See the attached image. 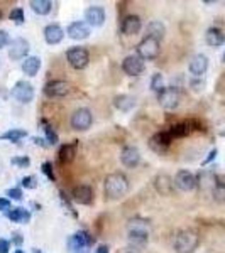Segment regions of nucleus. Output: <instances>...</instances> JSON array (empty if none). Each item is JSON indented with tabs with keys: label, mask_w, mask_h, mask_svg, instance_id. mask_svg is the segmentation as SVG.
Wrapping results in <instances>:
<instances>
[{
	"label": "nucleus",
	"mask_w": 225,
	"mask_h": 253,
	"mask_svg": "<svg viewBox=\"0 0 225 253\" xmlns=\"http://www.w3.org/2000/svg\"><path fill=\"white\" fill-rule=\"evenodd\" d=\"M22 73L27 76H36L41 68V59L38 56H29V58H26L22 61Z\"/></svg>",
	"instance_id": "b1692460"
},
{
	"label": "nucleus",
	"mask_w": 225,
	"mask_h": 253,
	"mask_svg": "<svg viewBox=\"0 0 225 253\" xmlns=\"http://www.w3.org/2000/svg\"><path fill=\"white\" fill-rule=\"evenodd\" d=\"M9 42H10V39H9V34H7V31H0V49L5 47Z\"/></svg>",
	"instance_id": "58836bf2"
},
{
	"label": "nucleus",
	"mask_w": 225,
	"mask_h": 253,
	"mask_svg": "<svg viewBox=\"0 0 225 253\" xmlns=\"http://www.w3.org/2000/svg\"><path fill=\"white\" fill-rule=\"evenodd\" d=\"M105 196L109 199H120L127 194L129 191V181L122 172H113L109 174L105 177V184H104Z\"/></svg>",
	"instance_id": "f257e3e1"
},
{
	"label": "nucleus",
	"mask_w": 225,
	"mask_h": 253,
	"mask_svg": "<svg viewBox=\"0 0 225 253\" xmlns=\"http://www.w3.org/2000/svg\"><path fill=\"white\" fill-rule=\"evenodd\" d=\"M142 27V22H141V17L139 15H127L122 22V32L127 36H134L141 31Z\"/></svg>",
	"instance_id": "412c9836"
},
{
	"label": "nucleus",
	"mask_w": 225,
	"mask_h": 253,
	"mask_svg": "<svg viewBox=\"0 0 225 253\" xmlns=\"http://www.w3.org/2000/svg\"><path fill=\"white\" fill-rule=\"evenodd\" d=\"M10 162H12L14 166H20V167H27V166L31 164L29 157H14Z\"/></svg>",
	"instance_id": "4c0bfd02"
},
{
	"label": "nucleus",
	"mask_w": 225,
	"mask_h": 253,
	"mask_svg": "<svg viewBox=\"0 0 225 253\" xmlns=\"http://www.w3.org/2000/svg\"><path fill=\"white\" fill-rule=\"evenodd\" d=\"M29 52V42L22 38H17L10 42V47H9V58L12 61H19V59H24Z\"/></svg>",
	"instance_id": "9b49d317"
},
{
	"label": "nucleus",
	"mask_w": 225,
	"mask_h": 253,
	"mask_svg": "<svg viewBox=\"0 0 225 253\" xmlns=\"http://www.w3.org/2000/svg\"><path fill=\"white\" fill-rule=\"evenodd\" d=\"M122 69L129 76H139L144 71V61L139 58L137 54H130L122 61Z\"/></svg>",
	"instance_id": "1a4fd4ad"
},
{
	"label": "nucleus",
	"mask_w": 225,
	"mask_h": 253,
	"mask_svg": "<svg viewBox=\"0 0 225 253\" xmlns=\"http://www.w3.org/2000/svg\"><path fill=\"white\" fill-rule=\"evenodd\" d=\"M120 162L125 167H136L141 162V152L136 147H124L120 150Z\"/></svg>",
	"instance_id": "a211bd4d"
},
{
	"label": "nucleus",
	"mask_w": 225,
	"mask_h": 253,
	"mask_svg": "<svg viewBox=\"0 0 225 253\" xmlns=\"http://www.w3.org/2000/svg\"><path fill=\"white\" fill-rule=\"evenodd\" d=\"M217 181H219V177L210 172V170H207V172H202L196 177V186H200L202 189H214V186L217 184Z\"/></svg>",
	"instance_id": "bb28decb"
},
{
	"label": "nucleus",
	"mask_w": 225,
	"mask_h": 253,
	"mask_svg": "<svg viewBox=\"0 0 225 253\" xmlns=\"http://www.w3.org/2000/svg\"><path fill=\"white\" fill-rule=\"evenodd\" d=\"M64 38V31L59 24H49L44 29V39L48 44H59Z\"/></svg>",
	"instance_id": "6ab92c4d"
},
{
	"label": "nucleus",
	"mask_w": 225,
	"mask_h": 253,
	"mask_svg": "<svg viewBox=\"0 0 225 253\" xmlns=\"http://www.w3.org/2000/svg\"><path fill=\"white\" fill-rule=\"evenodd\" d=\"M158 101L165 110H174L178 108L179 101H181V95H179V89L174 86H166L159 91Z\"/></svg>",
	"instance_id": "39448f33"
},
{
	"label": "nucleus",
	"mask_w": 225,
	"mask_h": 253,
	"mask_svg": "<svg viewBox=\"0 0 225 253\" xmlns=\"http://www.w3.org/2000/svg\"><path fill=\"white\" fill-rule=\"evenodd\" d=\"M113 105H115V108L120 110V112H130V110L136 107V98H132L129 95H117L113 98Z\"/></svg>",
	"instance_id": "393cba45"
},
{
	"label": "nucleus",
	"mask_w": 225,
	"mask_h": 253,
	"mask_svg": "<svg viewBox=\"0 0 225 253\" xmlns=\"http://www.w3.org/2000/svg\"><path fill=\"white\" fill-rule=\"evenodd\" d=\"M169 142H171V133L163 132V133H158V135H154L151 138V147H153L154 150H158V152H163V150L168 149Z\"/></svg>",
	"instance_id": "a878e982"
},
{
	"label": "nucleus",
	"mask_w": 225,
	"mask_h": 253,
	"mask_svg": "<svg viewBox=\"0 0 225 253\" xmlns=\"http://www.w3.org/2000/svg\"><path fill=\"white\" fill-rule=\"evenodd\" d=\"M26 135H27V132H26V130H20V128H12V130H9V132L2 133V135H0V138H2V140L19 142L20 138H24Z\"/></svg>",
	"instance_id": "7c9ffc66"
},
{
	"label": "nucleus",
	"mask_w": 225,
	"mask_h": 253,
	"mask_svg": "<svg viewBox=\"0 0 225 253\" xmlns=\"http://www.w3.org/2000/svg\"><path fill=\"white\" fill-rule=\"evenodd\" d=\"M224 61H225V54H224Z\"/></svg>",
	"instance_id": "09e8293b"
},
{
	"label": "nucleus",
	"mask_w": 225,
	"mask_h": 253,
	"mask_svg": "<svg viewBox=\"0 0 225 253\" xmlns=\"http://www.w3.org/2000/svg\"><path fill=\"white\" fill-rule=\"evenodd\" d=\"M31 9L39 15H48L53 9V3L49 0H31L29 2Z\"/></svg>",
	"instance_id": "c85d7f7f"
},
{
	"label": "nucleus",
	"mask_w": 225,
	"mask_h": 253,
	"mask_svg": "<svg viewBox=\"0 0 225 253\" xmlns=\"http://www.w3.org/2000/svg\"><path fill=\"white\" fill-rule=\"evenodd\" d=\"M85 20H87L88 26L93 27H100L105 22V10L100 5H90L85 10Z\"/></svg>",
	"instance_id": "f8f14e48"
},
{
	"label": "nucleus",
	"mask_w": 225,
	"mask_h": 253,
	"mask_svg": "<svg viewBox=\"0 0 225 253\" xmlns=\"http://www.w3.org/2000/svg\"><path fill=\"white\" fill-rule=\"evenodd\" d=\"M165 26H163L159 20H153V22L147 24V38H153V39H163V36H165Z\"/></svg>",
	"instance_id": "cd10ccee"
},
{
	"label": "nucleus",
	"mask_w": 225,
	"mask_h": 253,
	"mask_svg": "<svg viewBox=\"0 0 225 253\" xmlns=\"http://www.w3.org/2000/svg\"><path fill=\"white\" fill-rule=\"evenodd\" d=\"M43 172L48 175L49 179H51V181H55V174H53V170H51V164H49V162H44L43 164Z\"/></svg>",
	"instance_id": "ea45409f"
},
{
	"label": "nucleus",
	"mask_w": 225,
	"mask_h": 253,
	"mask_svg": "<svg viewBox=\"0 0 225 253\" xmlns=\"http://www.w3.org/2000/svg\"><path fill=\"white\" fill-rule=\"evenodd\" d=\"M212 196H214V201L217 203H225V182L224 181H217V184L214 186V189H212Z\"/></svg>",
	"instance_id": "2f4dec72"
},
{
	"label": "nucleus",
	"mask_w": 225,
	"mask_h": 253,
	"mask_svg": "<svg viewBox=\"0 0 225 253\" xmlns=\"http://www.w3.org/2000/svg\"><path fill=\"white\" fill-rule=\"evenodd\" d=\"M12 98H15L20 103H29L34 98V88L27 81H17L12 88Z\"/></svg>",
	"instance_id": "6e6552de"
},
{
	"label": "nucleus",
	"mask_w": 225,
	"mask_h": 253,
	"mask_svg": "<svg viewBox=\"0 0 225 253\" xmlns=\"http://www.w3.org/2000/svg\"><path fill=\"white\" fill-rule=\"evenodd\" d=\"M0 19H2V12H0Z\"/></svg>",
	"instance_id": "de8ad7c7"
},
{
	"label": "nucleus",
	"mask_w": 225,
	"mask_h": 253,
	"mask_svg": "<svg viewBox=\"0 0 225 253\" xmlns=\"http://www.w3.org/2000/svg\"><path fill=\"white\" fill-rule=\"evenodd\" d=\"M68 93H69V84L63 80L49 81L46 86H44V95L49 98H61V96H66Z\"/></svg>",
	"instance_id": "9d476101"
},
{
	"label": "nucleus",
	"mask_w": 225,
	"mask_h": 253,
	"mask_svg": "<svg viewBox=\"0 0 225 253\" xmlns=\"http://www.w3.org/2000/svg\"><path fill=\"white\" fill-rule=\"evenodd\" d=\"M127 231H129V243L132 247L142 248L147 243V240H149V221L141 218L130 219Z\"/></svg>",
	"instance_id": "f03ea898"
},
{
	"label": "nucleus",
	"mask_w": 225,
	"mask_h": 253,
	"mask_svg": "<svg viewBox=\"0 0 225 253\" xmlns=\"http://www.w3.org/2000/svg\"><path fill=\"white\" fill-rule=\"evenodd\" d=\"M32 253H43V252L38 250V248H32Z\"/></svg>",
	"instance_id": "a18cd8bd"
},
{
	"label": "nucleus",
	"mask_w": 225,
	"mask_h": 253,
	"mask_svg": "<svg viewBox=\"0 0 225 253\" xmlns=\"http://www.w3.org/2000/svg\"><path fill=\"white\" fill-rule=\"evenodd\" d=\"M0 211H10V201L5 198H0Z\"/></svg>",
	"instance_id": "a19ab883"
},
{
	"label": "nucleus",
	"mask_w": 225,
	"mask_h": 253,
	"mask_svg": "<svg viewBox=\"0 0 225 253\" xmlns=\"http://www.w3.org/2000/svg\"><path fill=\"white\" fill-rule=\"evenodd\" d=\"M7 218L14 223L26 224L31 221V213L26 210V208H12L10 211H7Z\"/></svg>",
	"instance_id": "5701e85b"
},
{
	"label": "nucleus",
	"mask_w": 225,
	"mask_h": 253,
	"mask_svg": "<svg viewBox=\"0 0 225 253\" xmlns=\"http://www.w3.org/2000/svg\"><path fill=\"white\" fill-rule=\"evenodd\" d=\"M41 124H43V126H44V133H46V138H48V144L49 145H55V144H58V133L55 132V130H53V126L48 124L46 120H43L41 122Z\"/></svg>",
	"instance_id": "473e14b6"
},
{
	"label": "nucleus",
	"mask_w": 225,
	"mask_h": 253,
	"mask_svg": "<svg viewBox=\"0 0 225 253\" xmlns=\"http://www.w3.org/2000/svg\"><path fill=\"white\" fill-rule=\"evenodd\" d=\"M188 69L193 76H202L207 73L208 69V58L205 54H195L193 58L190 59V64H188Z\"/></svg>",
	"instance_id": "2eb2a0df"
},
{
	"label": "nucleus",
	"mask_w": 225,
	"mask_h": 253,
	"mask_svg": "<svg viewBox=\"0 0 225 253\" xmlns=\"http://www.w3.org/2000/svg\"><path fill=\"white\" fill-rule=\"evenodd\" d=\"M159 41L158 39H153V38H146L137 44V56L141 58L142 61H151V59H156L159 56Z\"/></svg>",
	"instance_id": "20e7f679"
},
{
	"label": "nucleus",
	"mask_w": 225,
	"mask_h": 253,
	"mask_svg": "<svg viewBox=\"0 0 225 253\" xmlns=\"http://www.w3.org/2000/svg\"><path fill=\"white\" fill-rule=\"evenodd\" d=\"M200 245V236L195 230H181L174 236V250L178 253H193Z\"/></svg>",
	"instance_id": "7ed1b4c3"
},
{
	"label": "nucleus",
	"mask_w": 225,
	"mask_h": 253,
	"mask_svg": "<svg viewBox=\"0 0 225 253\" xmlns=\"http://www.w3.org/2000/svg\"><path fill=\"white\" fill-rule=\"evenodd\" d=\"M205 41H207L208 46H212V47L224 46V44H225V34L220 29H217V27H210V29L207 31V34H205Z\"/></svg>",
	"instance_id": "4be33fe9"
},
{
	"label": "nucleus",
	"mask_w": 225,
	"mask_h": 253,
	"mask_svg": "<svg viewBox=\"0 0 225 253\" xmlns=\"http://www.w3.org/2000/svg\"><path fill=\"white\" fill-rule=\"evenodd\" d=\"M14 253H24V252H22V250H15Z\"/></svg>",
	"instance_id": "49530a36"
},
{
	"label": "nucleus",
	"mask_w": 225,
	"mask_h": 253,
	"mask_svg": "<svg viewBox=\"0 0 225 253\" xmlns=\"http://www.w3.org/2000/svg\"><path fill=\"white\" fill-rule=\"evenodd\" d=\"M174 186L181 191H193L196 187V177L190 170H179L174 177Z\"/></svg>",
	"instance_id": "4468645a"
},
{
	"label": "nucleus",
	"mask_w": 225,
	"mask_h": 253,
	"mask_svg": "<svg viewBox=\"0 0 225 253\" xmlns=\"http://www.w3.org/2000/svg\"><path fill=\"white\" fill-rule=\"evenodd\" d=\"M10 243L7 240H0V253H9Z\"/></svg>",
	"instance_id": "79ce46f5"
},
{
	"label": "nucleus",
	"mask_w": 225,
	"mask_h": 253,
	"mask_svg": "<svg viewBox=\"0 0 225 253\" xmlns=\"http://www.w3.org/2000/svg\"><path fill=\"white\" fill-rule=\"evenodd\" d=\"M92 122H93V115L88 108H78L71 115V126L75 130H80V132L88 130L92 126Z\"/></svg>",
	"instance_id": "423d86ee"
},
{
	"label": "nucleus",
	"mask_w": 225,
	"mask_h": 253,
	"mask_svg": "<svg viewBox=\"0 0 225 253\" xmlns=\"http://www.w3.org/2000/svg\"><path fill=\"white\" fill-rule=\"evenodd\" d=\"M7 196L15 199V201H20V199H22V191H20L19 187H12V189L7 191Z\"/></svg>",
	"instance_id": "e433bc0d"
},
{
	"label": "nucleus",
	"mask_w": 225,
	"mask_h": 253,
	"mask_svg": "<svg viewBox=\"0 0 225 253\" xmlns=\"http://www.w3.org/2000/svg\"><path fill=\"white\" fill-rule=\"evenodd\" d=\"M154 187L161 196H169L174 189V181L168 174H158L154 179Z\"/></svg>",
	"instance_id": "f3484780"
},
{
	"label": "nucleus",
	"mask_w": 225,
	"mask_h": 253,
	"mask_svg": "<svg viewBox=\"0 0 225 253\" xmlns=\"http://www.w3.org/2000/svg\"><path fill=\"white\" fill-rule=\"evenodd\" d=\"M66 34H68V38L73 41H83L90 36V26L87 22L78 20V22L69 24L68 29H66Z\"/></svg>",
	"instance_id": "ddd939ff"
},
{
	"label": "nucleus",
	"mask_w": 225,
	"mask_h": 253,
	"mask_svg": "<svg viewBox=\"0 0 225 253\" xmlns=\"http://www.w3.org/2000/svg\"><path fill=\"white\" fill-rule=\"evenodd\" d=\"M93 243V240H92V236H90L87 231H78V233H75L69 238V248H71L73 252H80V250H83V248H87L90 247V245Z\"/></svg>",
	"instance_id": "dca6fc26"
},
{
	"label": "nucleus",
	"mask_w": 225,
	"mask_h": 253,
	"mask_svg": "<svg viewBox=\"0 0 225 253\" xmlns=\"http://www.w3.org/2000/svg\"><path fill=\"white\" fill-rule=\"evenodd\" d=\"M163 83H165V78H163V75H161V73H156V75L153 76V80H151V88H153L154 91L159 93L163 88H165V86H163Z\"/></svg>",
	"instance_id": "72a5a7b5"
},
{
	"label": "nucleus",
	"mask_w": 225,
	"mask_h": 253,
	"mask_svg": "<svg viewBox=\"0 0 225 253\" xmlns=\"http://www.w3.org/2000/svg\"><path fill=\"white\" fill-rule=\"evenodd\" d=\"M127 253H132V252H127Z\"/></svg>",
	"instance_id": "8fccbe9b"
},
{
	"label": "nucleus",
	"mask_w": 225,
	"mask_h": 253,
	"mask_svg": "<svg viewBox=\"0 0 225 253\" xmlns=\"http://www.w3.org/2000/svg\"><path fill=\"white\" fill-rule=\"evenodd\" d=\"M97 253H109V247L107 245H102V247H98Z\"/></svg>",
	"instance_id": "c03bdc74"
},
{
	"label": "nucleus",
	"mask_w": 225,
	"mask_h": 253,
	"mask_svg": "<svg viewBox=\"0 0 225 253\" xmlns=\"http://www.w3.org/2000/svg\"><path fill=\"white\" fill-rule=\"evenodd\" d=\"M215 156H217V149H214V150H212L210 154H208V157L205 159V161H203V164H208V162H210V161H214V159H215Z\"/></svg>",
	"instance_id": "37998d69"
},
{
	"label": "nucleus",
	"mask_w": 225,
	"mask_h": 253,
	"mask_svg": "<svg viewBox=\"0 0 225 253\" xmlns=\"http://www.w3.org/2000/svg\"><path fill=\"white\" fill-rule=\"evenodd\" d=\"M22 186L26 187V189H36V177H32V175H27V177L22 179Z\"/></svg>",
	"instance_id": "c9c22d12"
},
{
	"label": "nucleus",
	"mask_w": 225,
	"mask_h": 253,
	"mask_svg": "<svg viewBox=\"0 0 225 253\" xmlns=\"http://www.w3.org/2000/svg\"><path fill=\"white\" fill-rule=\"evenodd\" d=\"M10 20H14L15 24H22L24 22V10L17 7V9H14L10 12Z\"/></svg>",
	"instance_id": "f704fd0d"
},
{
	"label": "nucleus",
	"mask_w": 225,
	"mask_h": 253,
	"mask_svg": "<svg viewBox=\"0 0 225 253\" xmlns=\"http://www.w3.org/2000/svg\"><path fill=\"white\" fill-rule=\"evenodd\" d=\"M73 199H75L78 205H90L93 199V191L90 186H76L75 189H73Z\"/></svg>",
	"instance_id": "aec40b11"
},
{
	"label": "nucleus",
	"mask_w": 225,
	"mask_h": 253,
	"mask_svg": "<svg viewBox=\"0 0 225 253\" xmlns=\"http://www.w3.org/2000/svg\"><path fill=\"white\" fill-rule=\"evenodd\" d=\"M76 156V144L73 142V144H66L63 145L59 149V161L63 162V164H66V162H71L73 159Z\"/></svg>",
	"instance_id": "c756f323"
},
{
	"label": "nucleus",
	"mask_w": 225,
	"mask_h": 253,
	"mask_svg": "<svg viewBox=\"0 0 225 253\" xmlns=\"http://www.w3.org/2000/svg\"><path fill=\"white\" fill-rule=\"evenodd\" d=\"M66 59H68V63L71 68L83 69V68H87L90 56H88V51L85 47H71L66 52Z\"/></svg>",
	"instance_id": "0eeeda50"
}]
</instances>
